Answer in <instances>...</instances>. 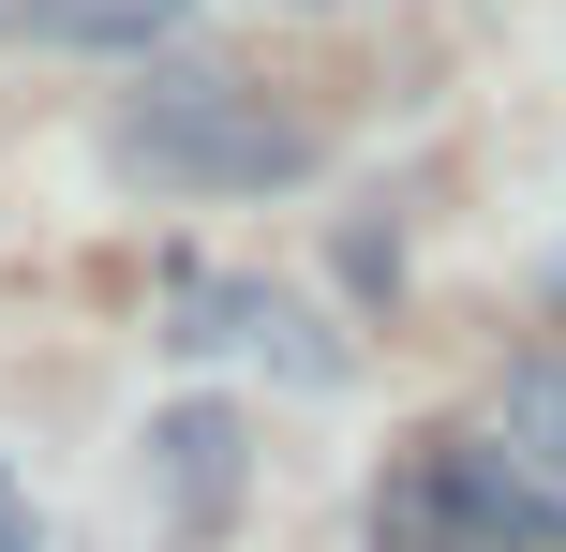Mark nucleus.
I'll return each mask as SVG.
<instances>
[{
	"label": "nucleus",
	"mask_w": 566,
	"mask_h": 552,
	"mask_svg": "<svg viewBox=\"0 0 566 552\" xmlns=\"http://www.w3.org/2000/svg\"><path fill=\"white\" fill-rule=\"evenodd\" d=\"M105 165L149 179V195H283V179L328 165V135L283 119L254 75H224V60H179V75H149L135 105L105 119Z\"/></svg>",
	"instance_id": "nucleus-1"
},
{
	"label": "nucleus",
	"mask_w": 566,
	"mask_h": 552,
	"mask_svg": "<svg viewBox=\"0 0 566 552\" xmlns=\"http://www.w3.org/2000/svg\"><path fill=\"white\" fill-rule=\"evenodd\" d=\"M432 478H448V523H462V552H566V478H552V464H522L507 434L432 448Z\"/></svg>",
	"instance_id": "nucleus-2"
},
{
	"label": "nucleus",
	"mask_w": 566,
	"mask_h": 552,
	"mask_svg": "<svg viewBox=\"0 0 566 552\" xmlns=\"http://www.w3.org/2000/svg\"><path fill=\"white\" fill-rule=\"evenodd\" d=\"M239 478H254L239 404H165V418H149V523H165V538H224L239 523Z\"/></svg>",
	"instance_id": "nucleus-3"
},
{
	"label": "nucleus",
	"mask_w": 566,
	"mask_h": 552,
	"mask_svg": "<svg viewBox=\"0 0 566 552\" xmlns=\"http://www.w3.org/2000/svg\"><path fill=\"white\" fill-rule=\"evenodd\" d=\"M179 358H224V344H283V374L298 388H328L343 374V344H313V314L283 284H179V329H165Z\"/></svg>",
	"instance_id": "nucleus-4"
},
{
	"label": "nucleus",
	"mask_w": 566,
	"mask_h": 552,
	"mask_svg": "<svg viewBox=\"0 0 566 552\" xmlns=\"http://www.w3.org/2000/svg\"><path fill=\"white\" fill-rule=\"evenodd\" d=\"M179 15H195V0H30V30L75 45V60H149Z\"/></svg>",
	"instance_id": "nucleus-5"
},
{
	"label": "nucleus",
	"mask_w": 566,
	"mask_h": 552,
	"mask_svg": "<svg viewBox=\"0 0 566 552\" xmlns=\"http://www.w3.org/2000/svg\"><path fill=\"white\" fill-rule=\"evenodd\" d=\"M492 434H507L522 464H552V478H566V344L507 358V388H492Z\"/></svg>",
	"instance_id": "nucleus-6"
},
{
	"label": "nucleus",
	"mask_w": 566,
	"mask_h": 552,
	"mask_svg": "<svg viewBox=\"0 0 566 552\" xmlns=\"http://www.w3.org/2000/svg\"><path fill=\"white\" fill-rule=\"evenodd\" d=\"M0 552H45V523H30V508H15V523H0Z\"/></svg>",
	"instance_id": "nucleus-7"
},
{
	"label": "nucleus",
	"mask_w": 566,
	"mask_h": 552,
	"mask_svg": "<svg viewBox=\"0 0 566 552\" xmlns=\"http://www.w3.org/2000/svg\"><path fill=\"white\" fill-rule=\"evenodd\" d=\"M0 523H15V478H0Z\"/></svg>",
	"instance_id": "nucleus-8"
},
{
	"label": "nucleus",
	"mask_w": 566,
	"mask_h": 552,
	"mask_svg": "<svg viewBox=\"0 0 566 552\" xmlns=\"http://www.w3.org/2000/svg\"><path fill=\"white\" fill-rule=\"evenodd\" d=\"M298 15H343V0H298Z\"/></svg>",
	"instance_id": "nucleus-9"
}]
</instances>
